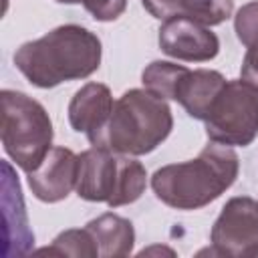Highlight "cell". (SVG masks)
I'll use <instances>...</instances> for the list:
<instances>
[{"mask_svg":"<svg viewBox=\"0 0 258 258\" xmlns=\"http://www.w3.org/2000/svg\"><path fill=\"white\" fill-rule=\"evenodd\" d=\"M58 4H81V0H54Z\"/></svg>","mask_w":258,"mask_h":258,"instance_id":"19","label":"cell"},{"mask_svg":"<svg viewBox=\"0 0 258 258\" xmlns=\"http://www.w3.org/2000/svg\"><path fill=\"white\" fill-rule=\"evenodd\" d=\"M2 101V145L8 157L22 169H36L52 149V121L46 109L20 91L4 89Z\"/></svg>","mask_w":258,"mask_h":258,"instance_id":"5","label":"cell"},{"mask_svg":"<svg viewBox=\"0 0 258 258\" xmlns=\"http://www.w3.org/2000/svg\"><path fill=\"white\" fill-rule=\"evenodd\" d=\"M210 141L230 147H246L258 135V91L242 79L226 81L208 117Z\"/></svg>","mask_w":258,"mask_h":258,"instance_id":"7","label":"cell"},{"mask_svg":"<svg viewBox=\"0 0 258 258\" xmlns=\"http://www.w3.org/2000/svg\"><path fill=\"white\" fill-rule=\"evenodd\" d=\"M113 105L115 101L107 85L87 83L69 103V123L77 133H85L89 143L95 145L111 117Z\"/></svg>","mask_w":258,"mask_h":258,"instance_id":"11","label":"cell"},{"mask_svg":"<svg viewBox=\"0 0 258 258\" xmlns=\"http://www.w3.org/2000/svg\"><path fill=\"white\" fill-rule=\"evenodd\" d=\"M46 252L52 254H64V256H89V258H99L95 240L87 228L81 230H64L60 232L54 240L52 246L46 248Z\"/></svg>","mask_w":258,"mask_h":258,"instance_id":"14","label":"cell"},{"mask_svg":"<svg viewBox=\"0 0 258 258\" xmlns=\"http://www.w3.org/2000/svg\"><path fill=\"white\" fill-rule=\"evenodd\" d=\"M141 4L157 20H167L181 14V0H141Z\"/></svg>","mask_w":258,"mask_h":258,"instance_id":"17","label":"cell"},{"mask_svg":"<svg viewBox=\"0 0 258 258\" xmlns=\"http://www.w3.org/2000/svg\"><path fill=\"white\" fill-rule=\"evenodd\" d=\"M145 89L163 99L179 103L194 119L206 121L218 93L226 85V77L212 69H187L169 60H153L141 73Z\"/></svg>","mask_w":258,"mask_h":258,"instance_id":"6","label":"cell"},{"mask_svg":"<svg viewBox=\"0 0 258 258\" xmlns=\"http://www.w3.org/2000/svg\"><path fill=\"white\" fill-rule=\"evenodd\" d=\"M99 36L81 24H62L36 40L20 44L14 64L38 89H52L67 81L87 79L101 64Z\"/></svg>","mask_w":258,"mask_h":258,"instance_id":"1","label":"cell"},{"mask_svg":"<svg viewBox=\"0 0 258 258\" xmlns=\"http://www.w3.org/2000/svg\"><path fill=\"white\" fill-rule=\"evenodd\" d=\"M234 30L246 48L258 44V0L246 2L238 8L234 16Z\"/></svg>","mask_w":258,"mask_h":258,"instance_id":"15","label":"cell"},{"mask_svg":"<svg viewBox=\"0 0 258 258\" xmlns=\"http://www.w3.org/2000/svg\"><path fill=\"white\" fill-rule=\"evenodd\" d=\"M210 242L220 256H258V202L248 196L230 198L212 226Z\"/></svg>","mask_w":258,"mask_h":258,"instance_id":"8","label":"cell"},{"mask_svg":"<svg viewBox=\"0 0 258 258\" xmlns=\"http://www.w3.org/2000/svg\"><path fill=\"white\" fill-rule=\"evenodd\" d=\"M157 42L161 52L185 62H206L220 52V38L216 32L185 14L163 20Z\"/></svg>","mask_w":258,"mask_h":258,"instance_id":"9","label":"cell"},{"mask_svg":"<svg viewBox=\"0 0 258 258\" xmlns=\"http://www.w3.org/2000/svg\"><path fill=\"white\" fill-rule=\"evenodd\" d=\"M240 161L230 145L208 143L198 157L159 167L151 175V189L173 210H200L218 200L238 177Z\"/></svg>","mask_w":258,"mask_h":258,"instance_id":"2","label":"cell"},{"mask_svg":"<svg viewBox=\"0 0 258 258\" xmlns=\"http://www.w3.org/2000/svg\"><path fill=\"white\" fill-rule=\"evenodd\" d=\"M234 0H181V14L204 26L222 24L232 16Z\"/></svg>","mask_w":258,"mask_h":258,"instance_id":"13","label":"cell"},{"mask_svg":"<svg viewBox=\"0 0 258 258\" xmlns=\"http://www.w3.org/2000/svg\"><path fill=\"white\" fill-rule=\"evenodd\" d=\"M147 185V171L133 155L113 153L93 145L79 153L77 196L87 202H105L111 208L133 204Z\"/></svg>","mask_w":258,"mask_h":258,"instance_id":"4","label":"cell"},{"mask_svg":"<svg viewBox=\"0 0 258 258\" xmlns=\"http://www.w3.org/2000/svg\"><path fill=\"white\" fill-rule=\"evenodd\" d=\"M79 155L69 147H52L42 163L28 171V185L36 200L56 204L77 187Z\"/></svg>","mask_w":258,"mask_h":258,"instance_id":"10","label":"cell"},{"mask_svg":"<svg viewBox=\"0 0 258 258\" xmlns=\"http://www.w3.org/2000/svg\"><path fill=\"white\" fill-rule=\"evenodd\" d=\"M81 4L99 22H113L127 8V0H81Z\"/></svg>","mask_w":258,"mask_h":258,"instance_id":"16","label":"cell"},{"mask_svg":"<svg viewBox=\"0 0 258 258\" xmlns=\"http://www.w3.org/2000/svg\"><path fill=\"white\" fill-rule=\"evenodd\" d=\"M240 79L258 91V44L248 46L240 69Z\"/></svg>","mask_w":258,"mask_h":258,"instance_id":"18","label":"cell"},{"mask_svg":"<svg viewBox=\"0 0 258 258\" xmlns=\"http://www.w3.org/2000/svg\"><path fill=\"white\" fill-rule=\"evenodd\" d=\"M85 228L91 232V236L95 240L99 258L129 256L133 252L135 230L127 218L107 212V214H101L95 220H91Z\"/></svg>","mask_w":258,"mask_h":258,"instance_id":"12","label":"cell"},{"mask_svg":"<svg viewBox=\"0 0 258 258\" xmlns=\"http://www.w3.org/2000/svg\"><path fill=\"white\" fill-rule=\"evenodd\" d=\"M171 129L173 115L167 99L149 89H129L115 101L111 117L95 145L137 157L161 145Z\"/></svg>","mask_w":258,"mask_h":258,"instance_id":"3","label":"cell"}]
</instances>
